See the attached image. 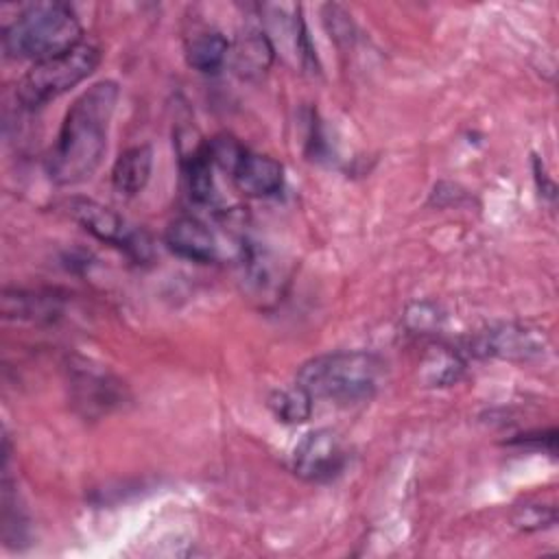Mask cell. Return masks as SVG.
I'll return each instance as SVG.
<instances>
[{"instance_id":"cell-1","label":"cell","mask_w":559,"mask_h":559,"mask_svg":"<svg viewBox=\"0 0 559 559\" xmlns=\"http://www.w3.org/2000/svg\"><path fill=\"white\" fill-rule=\"evenodd\" d=\"M118 96L116 81H98L70 105L48 157V175L57 186H74L96 173Z\"/></svg>"},{"instance_id":"cell-2","label":"cell","mask_w":559,"mask_h":559,"mask_svg":"<svg viewBox=\"0 0 559 559\" xmlns=\"http://www.w3.org/2000/svg\"><path fill=\"white\" fill-rule=\"evenodd\" d=\"M83 28L63 2H35L22 9L2 33L4 52L13 59H50L76 48Z\"/></svg>"},{"instance_id":"cell-3","label":"cell","mask_w":559,"mask_h":559,"mask_svg":"<svg viewBox=\"0 0 559 559\" xmlns=\"http://www.w3.org/2000/svg\"><path fill=\"white\" fill-rule=\"evenodd\" d=\"M382 373V365L367 352H332L306 360L297 371V384L312 400L358 404L369 400Z\"/></svg>"},{"instance_id":"cell-4","label":"cell","mask_w":559,"mask_h":559,"mask_svg":"<svg viewBox=\"0 0 559 559\" xmlns=\"http://www.w3.org/2000/svg\"><path fill=\"white\" fill-rule=\"evenodd\" d=\"M98 63L100 50L92 44H79L68 52L35 61L20 79L15 96L28 109L41 107L85 81L98 68Z\"/></svg>"},{"instance_id":"cell-5","label":"cell","mask_w":559,"mask_h":559,"mask_svg":"<svg viewBox=\"0 0 559 559\" xmlns=\"http://www.w3.org/2000/svg\"><path fill=\"white\" fill-rule=\"evenodd\" d=\"M68 214L94 238L116 245L138 260H144L151 251L148 238L142 231L131 229L118 212L98 201L76 197L68 203Z\"/></svg>"},{"instance_id":"cell-6","label":"cell","mask_w":559,"mask_h":559,"mask_svg":"<svg viewBox=\"0 0 559 559\" xmlns=\"http://www.w3.org/2000/svg\"><path fill=\"white\" fill-rule=\"evenodd\" d=\"M345 463V452L332 430L319 428L301 437L293 452V472L310 483L334 478Z\"/></svg>"},{"instance_id":"cell-7","label":"cell","mask_w":559,"mask_h":559,"mask_svg":"<svg viewBox=\"0 0 559 559\" xmlns=\"http://www.w3.org/2000/svg\"><path fill=\"white\" fill-rule=\"evenodd\" d=\"M546 349V336L539 328L524 323H502L483 332L474 341V354L504 360H531Z\"/></svg>"},{"instance_id":"cell-8","label":"cell","mask_w":559,"mask_h":559,"mask_svg":"<svg viewBox=\"0 0 559 559\" xmlns=\"http://www.w3.org/2000/svg\"><path fill=\"white\" fill-rule=\"evenodd\" d=\"M231 179L238 192L253 199H266L282 190L284 186V166L260 153H251L245 148V153L238 157L236 166L231 168Z\"/></svg>"},{"instance_id":"cell-9","label":"cell","mask_w":559,"mask_h":559,"mask_svg":"<svg viewBox=\"0 0 559 559\" xmlns=\"http://www.w3.org/2000/svg\"><path fill=\"white\" fill-rule=\"evenodd\" d=\"M166 247L190 262H212L218 253V242L210 227L194 216L175 218L164 234Z\"/></svg>"},{"instance_id":"cell-10","label":"cell","mask_w":559,"mask_h":559,"mask_svg":"<svg viewBox=\"0 0 559 559\" xmlns=\"http://www.w3.org/2000/svg\"><path fill=\"white\" fill-rule=\"evenodd\" d=\"M214 159L210 155L207 142L197 144L190 153L181 155V170L188 194L199 205L214 207L218 203V192L214 183Z\"/></svg>"},{"instance_id":"cell-11","label":"cell","mask_w":559,"mask_h":559,"mask_svg":"<svg viewBox=\"0 0 559 559\" xmlns=\"http://www.w3.org/2000/svg\"><path fill=\"white\" fill-rule=\"evenodd\" d=\"M273 57H275V48L269 35L260 28H249L238 37L231 50V66L238 76L258 79L271 68Z\"/></svg>"},{"instance_id":"cell-12","label":"cell","mask_w":559,"mask_h":559,"mask_svg":"<svg viewBox=\"0 0 559 559\" xmlns=\"http://www.w3.org/2000/svg\"><path fill=\"white\" fill-rule=\"evenodd\" d=\"M153 170V151L148 144L131 146L118 155L111 168V186L118 194L133 197L144 190Z\"/></svg>"},{"instance_id":"cell-13","label":"cell","mask_w":559,"mask_h":559,"mask_svg":"<svg viewBox=\"0 0 559 559\" xmlns=\"http://www.w3.org/2000/svg\"><path fill=\"white\" fill-rule=\"evenodd\" d=\"M227 55L229 41L218 31H201L186 41V61L199 72H216Z\"/></svg>"},{"instance_id":"cell-14","label":"cell","mask_w":559,"mask_h":559,"mask_svg":"<svg viewBox=\"0 0 559 559\" xmlns=\"http://www.w3.org/2000/svg\"><path fill=\"white\" fill-rule=\"evenodd\" d=\"M269 408L282 424H304L312 415V395L295 382L293 386L273 391Z\"/></svg>"},{"instance_id":"cell-15","label":"cell","mask_w":559,"mask_h":559,"mask_svg":"<svg viewBox=\"0 0 559 559\" xmlns=\"http://www.w3.org/2000/svg\"><path fill=\"white\" fill-rule=\"evenodd\" d=\"M424 367H426V373H428V382L439 384V386L454 382L463 371V362H461L459 354H452V352H445V349L432 352L426 358Z\"/></svg>"},{"instance_id":"cell-16","label":"cell","mask_w":559,"mask_h":559,"mask_svg":"<svg viewBox=\"0 0 559 559\" xmlns=\"http://www.w3.org/2000/svg\"><path fill=\"white\" fill-rule=\"evenodd\" d=\"M557 515L552 507H544V504H524L518 507L513 522L524 528V531H537V528H546L550 524H555Z\"/></svg>"},{"instance_id":"cell-17","label":"cell","mask_w":559,"mask_h":559,"mask_svg":"<svg viewBox=\"0 0 559 559\" xmlns=\"http://www.w3.org/2000/svg\"><path fill=\"white\" fill-rule=\"evenodd\" d=\"M406 325L415 332H426V330H432L439 325V312L435 306L430 304H415L408 308L406 312Z\"/></svg>"}]
</instances>
